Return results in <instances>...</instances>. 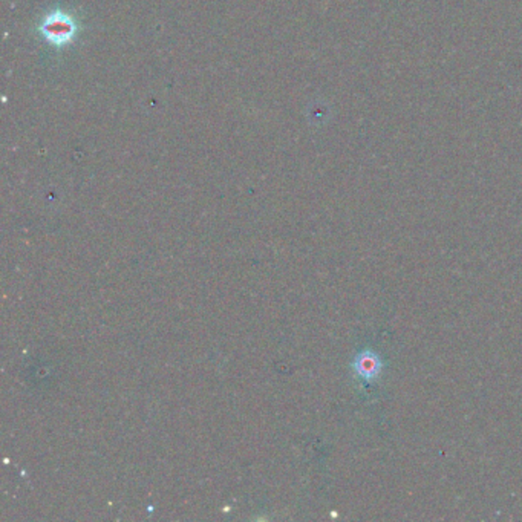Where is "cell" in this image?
<instances>
[{
	"instance_id": "1",
	"label": "cell",
	"mask_w": 522,
	"mask_h": 522,
	"mask_svg": "<svg viewBox=\"0 0 522 522\" xmlns=\"http://www.w3.org/2000/svg\"><path fill=\"white\" fill-rule=\"evenodd\" d=\"M43 37L56 46H65L73 42L77 36L78 26L75 20L65 13H53L46 16L42 26H40Z\"/></svg>"
},
{
	"instance_id": "2",
	"label": "cell",
	"mask_w": 522,
	"mask_h": 522,
	"mask_svg": "<svg viewBox=\"0 0 522 522\" xmlns=\"http://www.w3.org/2000/svg\"><path fill=\"white\" fill-rule=\"evenodd\" d=\"M353 370L363 385H371L380 377L383 371V360L375 351L363 350L354 357Z\"/></svg>"
}]
</instances>
